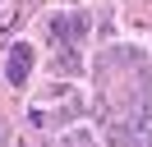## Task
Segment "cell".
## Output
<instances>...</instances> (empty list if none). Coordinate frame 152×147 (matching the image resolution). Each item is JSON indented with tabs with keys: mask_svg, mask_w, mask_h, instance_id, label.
I'll use <instances>...</instances> for the list:
<instances>
[{
	"mask_svg": "<svg viewBox=\"0 0 152 147\" xmlns=\"http://www.w3.org/2000/svg\"><path fill=\"white\" fill-rule=\"evenodd\" d=\"M28 74H32V46L28 41H14L10 60H5V78L10 83H28Z\"/></svg>",
	"mask_w": 152,
	"mask_h": 147,
	"instance_id": "1",
	"label": "cell"
},
{
	"mask_svg": "<svg viewBox=\"0 0 152 147\" xmlns=\"http://www.w3.org/2000/svg\"><path fill=\"white\" fill-rule=\"evenodd\" d=\"M134 143H138V147H152V106L134 110Z\"/></svg>",
	"mask_w": 152,
	"mask_h": 147,
	"instance_id": "2",
	"label": "cell"
},
{
	"mask_svg": "<svg viewBox=\"0 0 152 147\" xmlns=\"http://www.w3.org/2000/svg\"><path fill=\"white\" fill-rule=\"evenodd\" d=\"M83 28H88V18H83V14H74V18H56V32H74V37H78Z\"/></svg>",
	"mask_w": 152,
	"mask_h": 147,
	"instance_id": "3",
	"label": "cell"
}]
</instances>
